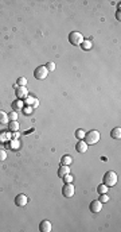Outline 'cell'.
Listing matches in <instances>:
<instances>
[{
    "label": "cell",
    "instance_id": "cell-1",
    "mask_svg": "<svg viewBox=\"0 0 121 232\" xmlns=\"http://www.w3.org/2000/svg\"><path fill=\"white\" fill-rule=\"evenodd\" d=\"M102 184L106 185L108 188L115 186V185L117 184V174H116L115 172H112V170L106 172L105 174H104V178H102Z\"/></svg>",
    "mask_w": 121,
    "mask_h": 232
},
{
    "label": "cell",
    "instance_id": "cell-2",
    "mask_svg": "<svg viewBox=\"0 0 121 232\" xmlns=\"http://www.w3.org/2000/svg\"><path fill=\"white\" fill-rule=\"evenodd\" d=\"M83 140H85L86 144H96L100 140V132L97 130H90L89 132L85 134Z\"/></svg>",
    "mask_w": 121,
    "mask_h": 232
},
{
    "label": "cell",
    "instance_id": "cell-3",
    "mask_svg": "<svg viewBox=\"0 0 121 232\" xmlns=\"http://www.w3.org/2000/svg\"><path fill=\"white\" fill-rule=\"evenodd\" d=\"M83 39H85L83 35L78 31H71L70 34H69V42H70L73 46H80L83 42Z\"/></svg>",
    "mask_w": 121,
    "mask_h": 232
},
{
    "label": "cell",
    "instance_id": "cell-4",
    "mask_svg": "<svg viewBox=\"0 0 121 232\" xmlns=\"http://www.w3.org/2000/svg\"><path fill=\"white\" fill-rule=\"evenodd\" d=\"M47 74H48V70L46 69V66H43V65L38 66L34 70V77H35L36 80H45L46 77H47Z\"/></svg>",
    "mask_w": 121,
    "mask_h": 232
},
{
    "label": "cell",
    "instance_id": "cell-5",
    "mask_svg": "<svg viewBox=\"0 0 121 232\" xmlns=\"http://www.w3.org/2000/svg\"><path fill=\"white\" fill-rule=\"evenodd\" d=\"M74 193H75V188H74L73 184H65L63 188H62V194H63V197H67L70 198L74 196Z\"/></svg>",
    "mask_w": 121,
    "mask_h": 232
},
{
    "label": "cell",
    "instance_id": "cell-6",
    "mask_svg": "<svg viewBox=\"0 0 121 232\" xmlns=\"http://www.w3.org/2000/svg\"><path fill=\"white\" fill-rule=\"evenodd\" d=\"M15 95L18 97V100H24L27 96H28V91L26 86H18L15 89Z\"/></svg>",
    "mask_w": 121,
    "mask_h": 232
},
{
    "label": "cell",
    "instance_id": "cell-7",
    "mask_svg": "<svg viewBox=\"0 0 121 232\" xmlns=\"http://www.w3.org/2000/svg\"><path fill=\"white\" fill-rule=\"evenodd\" d=\"M27 203H28V197L23 193L18 194V196L15 197V205L16 207H24V205H27Z\"/></svg>",
    "mask_w": 121,
    "mask_h": 232
},
{
    "label": "cell",
    "instance_id": "cell-8",
    "mask_svg": "<svg viewBox=\"0 0 121 232\" xmlns=\"http://www.w3.org/2000/svg\"><path fill=\"white\" fill-rule=\"evenodd\" d=\"M89 209H90V212H92V213H98V212H101V209H102V203H101L100 200H93L92 203H90Z\"/></svg>",
    "mask_w": 121,
    "mask_h": 232
},
{
    "label": "cell",
    "instance_id": "cell-9",
    "mask_svg": "<svg viewBox=\"0 0 121 232\" xmlns=\"http://www.w3.org/2000/svg\"><path fill=\"white\" fill-rule=\"evenodd\" d=\"M51 229H53V226L48 220L41 221V224H39V231L41 232H51Z\"/></svg>",
    "mask_w": 121,
    "mask_h": 232
},
{
    "label": "cell",
    "instance_id": "cell-10",
    "mask_svg": "<svg viewBox=\"0 0 121 232\" xmlns=\"http://www.w3.org/2000/svg\"><path fill=\"white\" fill-rule=\"evenodd\" d=\"M75 150L78 151V153H86V150H88V144L85 143V140L81 139L77 142L75 144Z\"/></svg>",
    "mask_w": 121,
    "mask_h": 232
},
{
    "label": "cell",
    "instance_id": "cell-11",
    "mask_svg": "<svg viewBox=\"0 0 121 232\" xmlns=\"http://www.w3.org/2000/svg\"><path fill=\"white\" fill-rule=\"evenodd\" d=\"M69 173H70V167L66 166V165H60V167L58 169V177L59 178L65 177V175L69 174Z\"/></svg>",
    "mask_w": 121,
    "mask_h": 232
},
{
    "label": "cell",
    "instance_id": "cell-12",
    "mask_svg": "<svg viewBox=\"0 0 121 232\" xmlns=\"http://www.w3.org/2000/svg\"><path fill=\"white\" fill-rule=\"evenodd\" d=\"M23 107H24V103H23V100H16V101L12 103V108H14V111H16V112L22 111Z\"/></svg>",
    "mask_w": 121,
    "mask_h": 232
},
{
    "label": "cell",
    "instance_id": "cell-13",
    "mask_svg": "<svg viewBox=\"0 0 121 232\" xmlns=\"http://www.w3.org/2000/svg\"><path fill=\"white\" fill-rule=\"evenodd\" d=\"M110 136L113 139H121V128L120 127H115L110 131Z\"/></svg>",
    "mask_w": 121,
    "mask_h": 232
},
{
    "label": "cell",
    "instance_id": "cell-14",
    "mask_svg": "<svg viewBox=\"0 0 121 232\" xmlns=\"http://www.w3.org/2000/svg\"><path fill=\"white\" fill-rule=\"evenodd\" d=\"M8 121H10L8 113H6L4 111H0V124H7Z\"/></svg>",
    "mask_w": 121,
    "mask_h": 232
},
{
    "label": "cell",
    "instance_id": "cell-15",
    "mask_svg": "<svg viewBox=\"0 0 121 232\" xmlns=\"http://www.w3.org/2000/svg\"><path fill=\"white\" fill-rule=\"evenodd\" d=\"M80 46L83 49V50H90V49L93 47V43H92V41H88V39H83V42L80 45Z\"/></svg>",
    "mask_w": 121,
    "mask_h": 232
},
{
    "label": "cell",
    "instance_id": "cell-16",
    "mask_svg": "<svg viewBox=\"0 0 121 232\" xmlns=\"http://www.w3.org/2000/svg\"><path fill=\"white\" fill-rule=\"evenodd\" d=\"M71 162H73V158H71L70 155H63L62 159H60V163H62V165H66V166H69Z\"/></svg>",
    "mask_w": 121,
    "mask_h": 232
},
{
    "label": "cell",
    "instance_id": "cell-17",
    "mask_svg": "<svg viewBox=\"0 0 121 232\" xmlns=\"http://www.w3.org/2000/svg\"><path fill=\"white\" fill-rule=\"evenodd\" d=\"M10 147H11L12 150H19V147H20L19 139H12V140H10Z\"/></svg>",
    "mask_w": 121,
    "mask_h": 232
},
{
    "label": "cell",
    "instance_id": "cell-18",
    "mask_svg": "<svg viewBox=\"0 0 121 232\" xmlns=\"http://www.w3.org/2000/svg\"><path fill=\"white\" fill-rule=\"evenodd\" d=\"M34 101H35V97H34V96H30V95H28V96H27V97L24 99V101H23V103H24L26 105L31 107V105L34 104Z\"/></svg>",
    "mask_w": 121,
    "mask_h": 232
},
{
    "label": "cell",
    "instance_id": "cell-19",
    "mask_svg": "<svg viewBox=\"0 0 121 232\" xmlns=\"http://www.w3.org/2000/svg\"><path fill=\"white\" fill-rule=\"evenodd\" d=\"M19 130V123L18 121H10V131H12V132H16V131Z\"/></svg>",
    "mask_w": 121,
    "mask_h": 232
},
{
    "label": "cell",
    "instance_id": "cell-20",
    "mask_svg": "<svg viewBox=\"0 0 121 232\" xmlns=\"http://www.w3.org/2000/svg\"><path fill=\"white\" fill-rule=\"evenodd\" d=\"M97 192H98L100 194H104V193H108V186L106 185H104V184H101V185H98L97 186Z\"/></svg>",
    "mask_w": 121,
    "mask_h": 232
},
{
    "label": "cell",
    "instance_id": "cell-21",
    "mask_svg": "<svg viewBox=\"0 0 121 232\" xmlns=\"http://www.w3.org/2000/svg\"><path fill=\"white\" fill-rule=\"evenodd\" d=\"M62 180H63V184H71V182L74 181V178H73V175L69 173V174H66L65 177H62Z\"/></svg>",
    "mask_w": 121,
    "mask_h": 232
},
{
    "label": "cell",
    "instance_id": "cell-22",
    "mask_svg": "<svg viewBox=\"0 0 121 232\" xmlns=\"http://www.w3.org/2000/svg\"><path fill=\"white\" fill-rule=\"evenodd\" d=\"M26 84H27V78L26 77H19L18 81H16V85L18 86H26Z\"/></svg>",
    "mask_w": 121,
    "mask_h": 232
},
{
    "label": "cell",
    "instance_id": "cell-23",
    "mask_svg": "<svg viewBox=\"0 0 121 232\" xmlns=\"http://www.w3.org/2000/svg\"><path fill=\"white\" fill-rule=\"evenodd\" d=\"M18 116H19V115H18V112H16V111H12V112H10V113H8V119H10L11 121L18 120Z\"/></svg>",
    "mask_w": 121,
    "mask_h": 232
},
{
    "label": "cell",
    "instance_id": "cell-24",
    "mask_svg": "<svg viewBox=\"0 0 121 232\" xmlns=\"http://www.w3.org/2000/svg\"><path fill=\"white\" fill-rule=\"evenodd\" d=\"M83 136H85V131H83V130H81V128H80V130H77V131H75V138H77L78 140L83 139Z\"/></svg>",
    "mask_w": 121,
    "mask_h": 232
},
{
    "label": "cell",
    "instance_id": "cell-25",
    "mask_svg": "<svg viewBox=\"0 0 121 232\" xmlns=\"http://www.w3.org/2000/svg\"><path fill=\"white\" fill-rule=\"evenodd\" d=\"M98 200L101 201L102 204H104V203H108V201H109V196H108V194H106V193H104V194H100V198H98Z\"/></svg>",
    "mask_w": 121,
    "mask_h": 232
},
{
    "label": "cell",
    "instance_id": "cell-26",
    "mask_svg": "<svg viewBox=\"0 0 121 232\" xmlns=\"http://www.w3.org/2000/svg\"><path fill=\"white\" fill-rule=\"evenodd\" d=\"M46 69H47L48 72H54V70H55V64H54V62H47Z\"/></svg>",
    "mask_w": 121,
    "mask_h": 232
},
{
    "label": "cell",
    "instance_id": "cell-27",
    "mask_svg": "<svg viewBox=\"0 0 121 232\" xmlns=\"http://www.w3.org/2000/svg\"><path fill=\"white\" fill-rule=\"evenodd\" d=\"M7 159V151L4 149H0V161H6Z\"/></svg>",
    "mask_w": 121,
    "mask_h": 232
},
{
    "label": "cell",
    "instance_id": "cell-28",
    "mask_svg": "<svg viewBox=\"0 0 121 232\" xmlns=\"http://www.w3.org/2000/svg\"><path fill=\"white\" fill-rule=\"evenodd\" d=\"M8 136H10V134H8V132H1V134H0V140H1V142H4V140H6Z\"/></svg>",
    "mask_w": 121,
    "mask_h": 232
},
{
    "label": "cell",
    "instance_id": "cell-29",
    "mask_svg": "<svg viewBox=\"0 0 121 232\" xmlns=\"http://www.w3.org/2000/svg\"><path fill=\"white\" fill-rule=\"evenodd\" d=\"M38 107H39V100L35 97V101H34V104L31 105V108H32V109H35V108H38Z\"/></svg>",
    "mask_w": 121,
    "mask_h": 232
},
{
    "label": "cell",
    "instance_id": "cell-30",
    "mask_svg": "<svg viewBox=\"0 0 121 232\" xmlns=\"http://www.w3.org/2000/svg\"><path fill=\"white\" fill-rule=\"evenodd\" d=\"M116 18H117L118 20L121 19V14H120V11H117V12H116Z\"/></svg>",
    "mask_w": 121,
    "mask_h": 232
},
{
    "label": "cell",
    "instance_id": "cell-31",
    "mask_svg": "<svg viewBox=\"0 0 121 232\" xmlns=\"http://www.w3.org/2000/svg\"><path fill=\"white\" fill-rule=\"evenodd\" d=\"M18 138H19V134L16 131V132H14V139H18Z\"/></svg>",
    "mask_w": 121,
    "mask_h": 232
},
{
    "label": "cell",
    "instance_id": "cell-32",
    "mask_svg": "<svg viewBox=\"0 0 121 232\" xmlns=\"http://www.w3.org/2000/svg\"><path fill=\"white\" fill-rule=\"evenodd\" d=\"M32 111V108H31V107H28V108H26L24 109V112H26V113H28V112H31Z\"/></svg>",
    "mask_w": 121,
    "mask_h": 232
}]
</instances>
